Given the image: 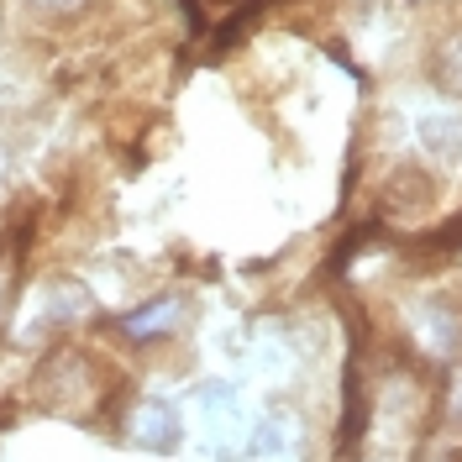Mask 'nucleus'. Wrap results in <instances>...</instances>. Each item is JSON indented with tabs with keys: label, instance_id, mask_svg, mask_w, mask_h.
I'll return each instance as SVG.
<instances>
[{
	"label": "nucleus",
	"instance_id": "nucleus-1",
	"mask_svg": "<svg viewBox=\"0 0 462 462\" xmlns=\"http://www.w3.org/2000/svg\"><path fill=\"white\" fill-rule=\"evenodd\" d=\"M32 404H42L48 415H69V420H89V415H106V404L121 394L106 352L89 342H63L48 346V357L32 368V383H27Z\"/></svg>",
	"mask_w": 462,
	"mask_h": 462
},
{
	"label": "nucleus",
	"instance_id": "nucleus-2",
	"mask_svg": "<svg viewBox=\"0 0 462 462\" xmlns=\"http://www.w3.org/2000/svg\"><path fill=\"white\" fill-rule=\"evenodd\" d=\"M431 79L441 95H452V100H462V27H452L441 42H436L431 53Z\"/></svg>",
	"mask_w": 462,
	"mask_h": 462
},
{
	"label": "nucleus",
	"instance_id": "nucleus-3",
	"mask_svg": "<svg viewBox=\"0 0 462 462\" xmlns=\"http://www.w3.org/2000/svg\"><path fill=\"white\" fill-rule=\"evenodd\" d=\"M27 16H42V22H69V16H79V11H89L95 0H16Z\"/></svg>",
	"mask_w": 462,
	"mask_h": 462
}]
</instances>
